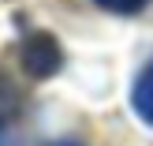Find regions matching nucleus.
Wrapping results in <instances>:
<instances>
[{
  "mask_svg": "<svg viewBox=\"0 0 153 146\" xmlns=\"http://www.w3.org/2000/svg\"><path fill=\"white\" fill-rule=\"evenodd\" d=\"M22 60H26V67L34 75H49V71H56V64H60V49H56V41H52L49 34H37V37L26 41Z\"/></svg>",
  "mask_w": 153,
  "mask_h": 146,
  "instance_id": "nucleus-1",
  "label": "nucleus"
},
{
  "mask_svg": "<svg viewBox=\"0 0 153 146\" xmlns=\"http://www.w3.org/2000/svg\"><path fill=\"white\" fill-rule=\"evenodd\" d=\"M131 105H134V112H138V116L153 127V60H149V64L138 71V79H134Z\"/></svg>",
  "mask_w": 153,
  "mask_h": 146,
  "instance_id": "nucleus-2",
  "label": "nucleus"
},
{
  "mask_svg": "<svg viewBox=\"0 0 153 146\" xmlns=\"http://www.w3.org/2000/svg\"><path fill=\"white\" fill-rule=\"evenodd\" d=\"M94 4H101L105 11H116V15H134V11H142L149 0H94Z\"/></svg>",
  "mask_w": 153,
  "mask_h": 146,
  "instance_id": "nucleus-3",
  "label": "nucleus"
},
{
  "mask_svg": "<svg viewBox=\"0 0 153 146\" xmlns=\"http://www.w3.org/2000/svg\"><path fill=\"white\" fill-rule=\"evenodd\" d=\"M49 146H79V142H49Z\"/></svg>",
  "mask_w": 153,
  "mask_h": 146,
  "instance_id": "nucleus-4",
  "label": "nucleus"
}]
</instances>
